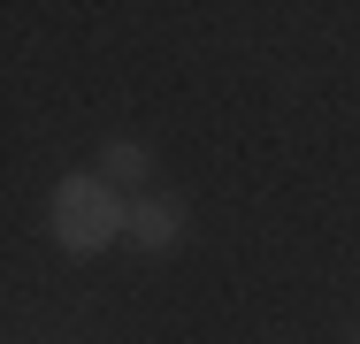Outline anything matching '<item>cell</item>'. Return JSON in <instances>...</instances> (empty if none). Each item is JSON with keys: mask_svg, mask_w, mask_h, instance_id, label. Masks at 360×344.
<instances>
[{"mask_svg": "<svg viewBox=\"0 0 360 344\" xmlns=\"http://www.w3.org/2000/svg\"><path fill=\"white\" fill-rule=\"evenodd\" d=\"M123 192H108L92 168H77L54 184V206H46V230H54V245L77 253V260H92V253H108L115 237H123Z\"/></svg>", "mask_w": 360, "mask_h": 344, "instance_id": "1", "label": "cell"}, {"mask_svg": "<svg viewBox=\"0 0 360 344\" xmlns=\"http://www.w3.org/2000/svg\"><path fill=\"white\" fill-rule=\"evenodd\" d=\"M123 237H131L139 253H169V245L184 237V199H176V192H139V199L123 206Z\"/></svg>", "mask_w": 360, "mask_h": 344, "instance_id": "2", "label": "cell"}, {"mask_svg": "<svg viewBox=\"0 0 360 344\" xmlns=\"http://www.w3.org/2000/svg\"><path fill=\"white\" fill-rule=\"evenodd\" d=\"M92 176H100L108 192L139 199V192H153V145H146V138H100V161H92Z\"/></svg>", "mask_w": 360, "mask_h": 344, "instance_id": "3", "label": "cell"}]
</instances>
